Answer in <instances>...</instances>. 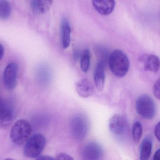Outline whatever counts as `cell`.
I'll return each instance as SVG.
<instances>
[{
	"label": "cell",
	"instance_id": "cell-15",
	"mask_svg": "<svg viewBox=\"0 0 160 160\" xmlns=\"http://www.w3.org/2000/svg\"><path fill=\"white\" fill-rule=\"evenodd\" d=\"M53 3V0H32V7L35 12H47Z\"/></svg>",
	"mask_w": 160,
	"mask_h": 160
},
{
	"label": "cell",
	"instance_id": "cell-7",
	"mask_svg": "<svg viewBox=\"0 0 160 160\" xmlns=\"http://www.w3.org/2000/svg\"><path fill=\"white\" fill-rule=\"evenodd\" d=\"M14 118V111L12 107L0 96V128H8L12 124Z\"/></svg>",
	"mask_w": 160,
	"mask_h": 160
},
{
	"label": "cell",
	"instance_id": "cell-14",
	"mask_svg": "<svg viewBox=\"0 0 160 160\" xmlns=\"http://www.w3.org/2000/svg\"><path fill=\"white\" fill-rule=\"evenodd\" d=\"M61 34L62 47L66 49L71 43V28L69 21L66 18H63L62 21Z\"/></svg>",
	"mask_w": 160,
	"mask_h": 160
},
{
	"label": "cell",
	"instance_id": "cell-6",
	"mask_svg": "<svg viewBox=\"0 0 160 160\" xmlns=\"http://www.w3.org/2000/svg\"><path fill=\"white\" fill-rule=\"evenodd\" d=\"M80 154L84 160H100L103 155V150L98 142L91 141L83 147Z\"/></svg>",
	"mask_w": 160,
	"mask_h": 160
},
{
	"label": "cell",
	"instance_id": "cell-4",
	"mask_svg": "<svg viewBox=\"0 0 160 160\" xmlns=\"http://www.w3.org/2000/svg\"><path fill=\"white\" fill-rule=\"evenodd\" d=\"M46 143L44 136L35 133L30 137L25 144L24 153L27 157L36 158L41 154Z\"/></svg>",
	"mask_w": 160,
	"mask_h": 160
},
{
	"label": "cell",
	"instance_id": "cell-16",
	"mask_svg": "<svg viewBox=\"0 0 160 160\" xmlns=\"http://www.w3.org/2000/svg\"><path fill=\"white\" fill-rule=\"evenodd\" d=\"M152 148V142L151 138L146 137L142 141L140 147V159L147 160L149 158Z\"/></svg>",
	"mask_w": 160,
	"mask_h": 160
},
{
	"label": "cell",
	"instance_id": "cell-25",
	"mask_svg": "<svg viewBox=\"0 0 160 160\" xmlns=\"http://www.w3.org/2000/svg\"><path fill=\"white\" fill-rule=\"evenodd\" d=\"M160 149H158L153 155V159L154 160H160Z\"/></svg>",
	"mask_w": 160,
	"mask_h": 160
},
{
	"label": "cell",
	"instance_id": "cell-11",
	"mask_svg": "<svg viewBox=\"0 0 160 160\" xmlns=\"http://www.w3.org/2000/svg\"><path fill=\"white\" fill-rule=\"evenodd\" d=\"M93 7L96 11L102 15L107 16L114 11L115 0H92Z\"/></svg>",
	"mask_w": 160,
	"mask_h": 160
},
{
	"label": "cell",
	"instance_id": "cell-9",
	"mask_svg": "<svg viewBox=\"0 0 160 160\" xmlns=\"http://www.w3.org/2000/svg\"><path fill=\"white\" fill-rule=\"evenodd\" d=\"M109 127L111 132L117 136H121L127 130V122L126 118L120 114H115L110 119Z\"/></svg>",
	"mask_w": 160,
	"mask_h": 160
},
{
	"label": "cell",
	"instance_id": "cell-13",
	"mask_svg": "<svg viewBox=\"0 0 160 160\" xmlns=\"http://www.w3.org/2000/svg\"><path fill=\"white\" fill-rule=\"evenodd\" d=\"M105 64L99 61L96 65L94 72V79L95 86L99 91L103 90L104 87L105 79Z\"/></svg>",
	"mask_w": 160,
	"mask_h": 160
},
{
	"label": "cell",
	"instance_id": "cell-24",
	"mask_svg": "<svg viewBox=\"0 0 160 160\" xmlns=\"http://www.w3.org/2000/svg\"><path fill=\"white\" fill-rule=\"evenodd\" d=\"M36 159L37 160H53L54 158L48 155H40L37 158H36Z\"/></svg>",
	"mask_w": 160,
	"mask_h": 160
},
{
	"label": "cell",
	"instance_id": "cell-12",
	"mask_svg": "<svg viewBox=\"0 0 160 160\" xmlns=\"http://www.w3.org/2000/svg\"><path fill=\"white\" fill-rule=\"evenodd\" d=\"M76 89L78 95L82 98L90 97L93 92V87L88 78H83L77 82Z\"/></svg>",
	"mask_w": 160,
	"mask_h": 160
},
{
	"label": "cell",
	"instance_id": "cell-19",
	"mask_svg": "<svg viewBox=\"0 0 160 160\" xmlns=\"http://www.w3.org/2000/svg\"><path fill=\"white\" fill-rule=\"evenodd\" d=\"M142 124L139 121H136L134 123L132 129V136L133 140L135 143H138L140 141L142 135Z\"/></svg>",
	"mask_w": 160,
	"mask_h": 160
},
{
	"label": "cell",
	"instance_id": "cell-21",
	"mask_svg": "<svg viewBox=\"0 0 160 160\" xmlns=\"http://www.w3.org/2000/svg\"><path fill=\"white\" fill-rule=\"evenodd\" d=\"M160 78H158V80L155 81L153 87V92L154 96L158 100L160 99Z\"/></svg>",
	"mask_w": 160,
	"mask_h": 160
},
{
	"label": "cell",
	"instance_id": "cell-2",
	"mask_svg": "<svg viewBox=\"0 0 160 160\" xmlns=\"http://www.w3.org/2000/svg\"><path fill=\"white\" fill-rule=\"evenodd\" d=\"M32 132L31 124L28 121L18 120L15 122L10 133L11 140L17 145H23L31 136Z\"/></svg>",
	"mask_w": 160,
	"mask_h": 160
},
{
	"label": "cell",
	"instance_id": "cell-18",
	"mask_svg": "<svg viewBox=\"0 0 160 160\" xmlns=\"http://www.w3.org/2000/svg\"><path fill=\"white\" fill-rule=\"evenodd\" d=\"M80 68L84 72H87L90 64L91 55L89 50L86 49L83 51L80 57Z\"/></svg>",
	"mask_w": 160,
	"mask_h": 160
},
{
	"label": "cell",
	"instance_id": "cell-26",
	"mask_svg": "<svg viewBox=\"0 0 160 160\" xmlns=\"http://www.w3.org/2000/svg\"><path fill=\"white\" fill-rule=\"evenodd\" d=\"M4 54V49L3 46L0 44V60L3 58Z\"/></svg>",
	"mask_w": 160,
	"mask_h": 160
},
{
	"label": "cell",
	"instance_id": "cell-10",
	"mask_svg": "<svg viewBox=\"0 0 160 160\" xmlns=\"http://www.w3.org/2000/svg\"><path fill=\"white\" fill-rule=\"evenodd\" d=\"M140 62L143 64L145 71L152 72H156L160 68V59L157 56L151 54H147L141 57L139 59Z\"/></svg>",
	"mask_w": 160,
	"mask_h": 160
},
{
	"label": "cell",
	"instance_id": "cell-8",
	"mask_svg": "<svg viewBox=\"0 0 160 160\" xmlns=\"http://www.w3.org/2000/svg\"><path fill=\"white\" fill-rule=\"evenodd\" d=\"M18 67L15 62L9 63L3 73V83L5 88L9 90L14 89L17 84Z\"/></svg>",
	"mask_w": 160,
	"mask_h": 160
},
{
	"label": "cell",
	"instance_id": "cell-17",
	"mask_svg": "<svg viewBox=\"0 0 160 160\" xmlns=\"http://www.w3.org/2000/svg\"><path fill=\"white\" fill-rule=\"evenodd\" d=\"M12 13L11 3L8 0H0V19L6 20Z\"/></svg>",
	"mask_w": 160,
	"mask_h": 160
},
{
	"label": "cell",
	"instance_id": "cell-5",
	"mask_svg": "<svg viewBox=\"0 0 160 160\" xmlns=\"http://www.w3.org/2000/svg\"><path fill=\"white\" fill-rule=\"evenodd\" d=\"M136 109L141 117L147 119L152 118L156 114L155 103L148 95H142L138 98L136 102Z\"/></svg>",
	"mask_w": 160,
	"mask_h": 160
},
{
	"label": "cell",
	"instance_id": "cell-3",
	"mask_svg": "<svg viewBox=\"0 0 160 160\" xmlns=\"http://www.w3.org/2000/svg\"><path fill=\"white\" fill-rule=\"evenodd\" d=\"M70 132L75 140H83L88 132L89 123L88 119L83 113H77L71 119L70 123Z\"/></svg>",
	"mask_w": 160,
	"mask_h": 160
},
{
	"label": "cell",
	"instance_id": "cell-20",
	"mask_svg": "<svg viewBox=\"0 0 160 160\" xmlns=\"http://www.w3.org/2000/svg\"><path fill=\"white\" fill-rule=\"evenodd\" d=\"M97 54L98 57L100 58V61L102 62L105 64L107 61L108 60L109 56H108V52L103 47H99L97 49Z\"/></svg>",
	"mask_w": 160,
	"mask_h": 160
},
{
	"label": "cell",
	"instance_id": "cell-1",
	"mask_svg": "<svg viewBox=\"0 0 160 160\" xmlns=\"http://www.w3.org/2000/svg\"><path fill=\"white\" fill-rule=\"evenodd\" d=\"M108 61L109 68L114 75L121 78L127 74L130 62L124 52L119 49L114 50L109 55Z\"/></svg>",
	"mask_w": 160,
	"mask_h": 160
},
{
	"label": "cell",
	"instance_id": "cell-22",
	"mask_svg": "<svg viewBox=\"0 0 160 160\" xmlns=\"http://www.w3.org/2000/svg\"><path fill=\"white\" fill-rule=\"evenodd\" d=\"M57 159L58 160H73V158L69 154L64 152H60L57 155Z\"/></svg>",
	"mask_w": 160,
	"mask_h": 160
},
{
	"label": "cell",
	"instance_id": "cell-23",
	"mask_svg": "<svg viewBox=\"0 0 160 160\" xmlns=\"http://www.w3.org/2000/svg\"><path fill=\"white\" fill-rule=\"evenodd\" d=\"M160 122H158L157 124L155 126L154 128V134L155 137L157 138L158 141H160Z\"/></svg>",
	"mask_w": 160,
	"mask_h": 160
}]
</instances>
